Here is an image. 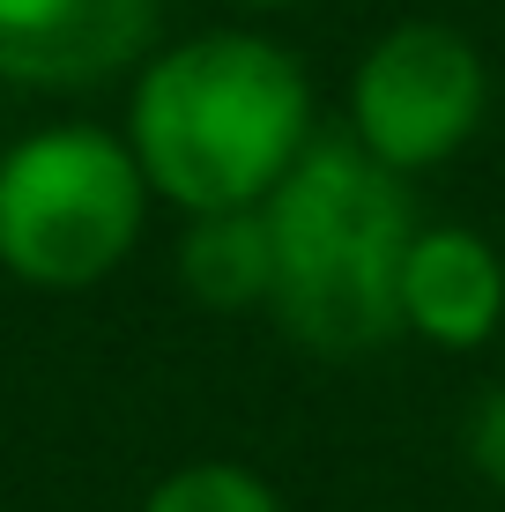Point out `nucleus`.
Returning <instances> with one entry per match:
<instances>
[{"mask_svg":"<svg viewBox=\"0 0 505 512\" xmlns=\"http://www.w3.org/2000/svg\"><path fill=\"white\" fill-rule=\"evenodd\" d=\"M127 149L149 193L179 216L260 208L312 149V75L260 30H194L134 67Z\"/></svg>","mask_w":505,"mask_h":512,"instance_id":"f257e3e1","label":"nucleus"},{"mask_svg":"<svg viewBox=\"0 0 505 512\" xmlns=\"http://www.w3.org/2000/svg\"><path fill=\"white\" fill-rule=\"evenodd\" d=\"M416 179L364 156L350 134H312L290 179L260 201L275 245L268 320L305 357L350 364L402 342V253L416 238Z\"/></svg>","mask_w":505,"mask_h":512,"instance_id":"f03ea898","label":"nucleus"},{"mask_svg":"<svg viewBox=\"0 0 505 512\" xmlns=\"http://www.w3.org/2000/svg\"><path fill=\"white\" fill-rule=\"evenodd\" d=\"M156 193L127 134L52 119L0 149V275L38 297L97 290L127 268Z\"/></svg>","mask_w":505,"mask_h":512,"instance_id":"7ed1b4c3","label":"nucleus"},{"mask_svg":"<svg viewBox=\"0 0 505 512\" xmlns=\"http://www.w3.org/2000/svg\"><path fill=\"white\" fill-rule=\"evenodd\" d=\"M483 119H491V60L468 30L431 23V15L379 30L342 90V134L402 179L454 164L483 134Z\"/></svg>","mask_w":505,"mask_h":512,"instance_id":"20e7f679","label":"nucleus"},{"mask_svg":"<svg viewBox=\"0 0 505 512\" xmlns=\"http://www.w3.org/2000/svg\"><path fill=\"white\" fill-rule=\"evenodd\" d=\"M164 0H0V82L104 90L156 52Z\"/></svg>","mask_w":505,"mask_h":512,"instance_id":"39448f33","label":"nucleus"},{"mask_svg":"<svg viewBox=\"0 0 505 512\" xmlns=\"http://www.w3.org/2000/svg\"><path fill=\"white\" fill-rule=\"evenodd\" d=\"M402 334L431 342L446 357L483 349L505 320V260L498 245L468 223H416L409 253H402Z\"/></svg>","mask_w":505,"mask_h":512,"instance_id":"423d86ee","label":"nucleus"},{"mask_svg":"<svg viewBox=\"0 0 505 512\" xmlns=\"http://www.w3.org/2000/svg\"><path fill=\"white\" fill-rule=\"evenodd\" d=\"M275 245L260 208H208L179 231V290L208 312H268Z\"/></svg>","mask_w":505,"mask_h":512,"instance_id":"0eeeda50","label":"nucleus"},{"mask_svg":"<svg viewBox=\"0 0 505 512\" xmlns=\"http://www.w3.org/2000/svg\"><path fill=\"white\" fill-rule=\"evenodd\" d=\"M142 512H290L275 498L268 475H253L246 461H223V453H201V461H179L149 483Z\"/></svg>","mask_w":505,"mask_h":512,"instance_id":"6e6552de","label":"nucleus"},{"mask_svg":"<svg viewBox=\"0 0 505 512\" xmlns=\"http://www.w3.org/2000/svg\"><path fill=\"white\" fill-rule=\"evenodd\" d=\"M461 453H468V468H476V483L505 490V386H483V394L468 401V416H461Z\"/></svg>","mask_w":505,"mask_h":512,"instance_id":"1a4fd4ad","label":"nucleus"},{"mask_svg":"<svg viewBox=\"0 0 505 512\" xmlns=\"http://www.w3.org/2000/svg\"><path fill=\"white\" fill-rule=\"evenodd\" d=\"M231 8H246V15H275V8H298V0H231Z\"/></svg>","mask_w":505,"mask_h":512,"instance_id":"9d476101","label":"nucleus"}]
</instances>
